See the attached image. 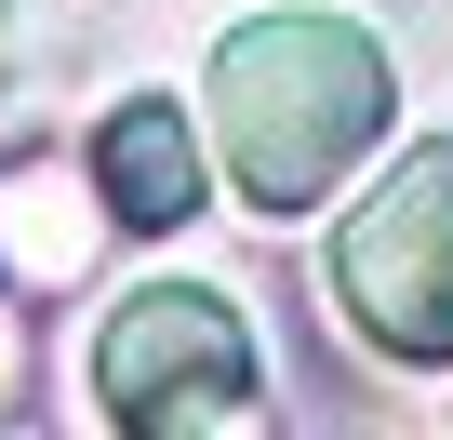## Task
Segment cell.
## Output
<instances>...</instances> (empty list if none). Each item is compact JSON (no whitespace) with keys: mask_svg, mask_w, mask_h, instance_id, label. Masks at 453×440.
Wrapping results in <instances>:
<instances>
[{"mask_svg":"<svg viewBox=\"0 0 453 440\" xmlns=\"http://www.w3.org/2000/svg\"><path fill=\"white\" fill-rule=\"evenodd\" d=\"M94 400L134 440H213V427H254L267 413V360L254 320L226 307L213 281H134L94 334Z\"/></svg>","mask_w":453,"mask_h":440,"instance_id":"2","label":"cell"},{"mask_svg":"<svg viewBox=\"0 0 453 440\" xmlns=\"http://www.w3.org/2000/svg\"><path fill=\"white\" fill-rule=\"evenodd\" d=\"M94 200H107V228H134V241L187 228V213L213 200V160H200V134H187L173 94H120L94 120Z\"/></svg>","mask_w":453,"mask_h":440,"instance_id":"4","label":"cell"},{"mask_svg":"<svg viewBox=\"0 0 453 440\" xmlns=\"http://www.w3.org/2000/svg\"><path fill=\"white\" fill-rule=\"evenodd\" d=\"M200 120H213V174L241 187L254 213H320L400 120V67L373 27L347 14H254L213 41V81H200Z\"/></svg>","mask_w":453,"mask_h":440,"instance_id":"1","label":"cell"},{"mask_svg":"<svg viewBox=\"0 0 453 440\" xmlns=\"http://www.w3.org/2000/svg\"><path fill=\"white\" fill-rule=\"evenodd\" d=\"M334 307L373 360L453 374V134L400 147L334 228Z\"/></svg>","mask_w":453,"mask_h":440,"instance_id":"3","label":"cell"}]
</instances>
